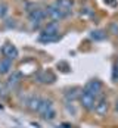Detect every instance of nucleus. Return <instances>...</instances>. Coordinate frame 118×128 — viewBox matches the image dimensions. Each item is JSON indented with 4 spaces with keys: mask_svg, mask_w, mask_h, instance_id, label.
I'll return each instance as SVG.
<instances>
[{
    "mask_svg": "<svg viewBox=\"0 0 118 128\" xmlns=\"http://www.w3.org/2000/svg\"><path fill=\"white\" fill-rule=\"evenodd\" d=\"M58 68H59L62 72H69V69H71L69 65L66 64V62H59V64H58Z\"/></svg>",
    "mask_w": 118,
    "mask_h": 128,
    "instance_id": "obj_19",
    "label": "nucleus"
},
{
    "mask_svg": "<svg viewBox=\"0 0 118 128\" xmlns=\"http://www.w3.org/2000/svg\"><path fill=\"white\" fill-rule=\"evenodd\" d=\"M11 71H12V60L11 59H6V58L0 59V74L2 75H6Z\"/></svg>",
    "mask_w": 118,
    "mask_h": 128,
    "instance_id": "obj_11",
    "label": "nucleus"
},
{
    "mask_svg": "<svg viewBox=\"0 0 118 128\" xmlns=\"http://www.w3.org/2000/svg\"><path fill=\"white\" fill-rule=\"evenodd\" d=\"M105 3L111 4V6H115V4H117V2H115V0H105Z\"/></svg>",
    "mask_w": 118,
    "mask_h": 128,
    "instance_id": "obj_21",
    "label": "nucleus"
},
{
    "mask_svg": "<svg viewBox=\"0 0 118 128\" xmlns=\"http://www.w3.org/2000/svg\"><path fill=\"white\" fill-rule=\"evenodd\" d=\"M21 82H22V74L19 71H13L12 74L9 75L8 81L5 82V86L8 87L9 91H15V90L21 86Z\"/></svg>",
    "mask_w": 118,
    "mask_h": 128,
    "instance_id": "obj_2",
    "label": "nucleus"
},
{
    "mask_svg": "<svg viewBox=\"0 0 118 128\" xmlns=\"http://www.w3.org/2000/svg\"><path fill=\"white\" fill-rule=\"evenodd\" d=\"M8 93H9L8 87H6L5 84H0V97H6V96H8Z\"/></svg>",
    "mask_w": 118,
    "mask_h": 128,
    "instance_id": "obj_20",
    "label": "nucleus"
},
{
    "mask_svg": "<svg viewBox=\"0 0 118 128\" xmlns=\"http://www.w3.org/2000/svg\"><path fill=\"white\" fill-rule=\"evenodd\" d=\"M31 125H33V127H36V128H41V127H40V124H37V122H31Z\"/></svg>",
    "mask_w": 118,
    "mask_h": 128,
    "instance_id": "obj_23",
    "label": "nucleus"
},
{
    "mask_svg": "<svg viewBox=\"0 0 118 128\" xmlns=\"http://www.w3.org/2000/svg\"><path fill=\"white\" fill-rule=\"evenodd\" d=\"M102 87H103V86H102V82H100L99 80H90V81H87V84L84 86V90L96 97V96L102 91Z\"/></svg>",
    "mask_w": 118,
    "mask_h": 128,
    "instance_id": "obj_5",
    "label": "nucleus"
},
{
    "mask_svg": "<svg viewBox=\"0 0 118 128\" xmlns=\"http://www.w3.org/2000/svg\"><path fill=\"white\" fill-rule=\"evenodd\" d=\"M40 103H41V97L37 96V94H33V96H30V99L25 102V106H27L28 110H31V112H37V110H39Z\"/></svg>",
    "mask_w": 118,
    "mask_h": 128,
    "instance_id": "obj_9",
    "label": "nucleus"
},
{
    "mask_svg": "<svg viewBox=\"0 0 118 128\" xmlns=\"http://www.w3.org/2000/svg\"><path fill=\"white\" fill-rule=\"evenodd\" d=\"M78 99H80L81 106H83L86 110H93V109H94V104H96V97H94L93 94L87 93L86 90H81Z\"/></svg>",
    "mask_w": 118,
    "mask_h": 128,
    "instance_id": "obj_1",
    "label": "nucleus"
},
{
    "mask_svg": "<svg viewBox=\"0 0 118 128\" xmlns=\"http://www.w3.org/2000/svg\"><path fill=\"white\" fill-rule=\"evenodd\" d=\"M114 69L118 72V58H117V60H115V66H114Z\"/></svg>",
    "mask_w": 118,
    "mask_h": 128,
    "instance_id": "obj_24",
    "label": "nucleus"
},
{
    "mask_svg": "<svg viewBox=\"0 0 118 128\" xmlns=\"http://www.w3.org/2000/svg\"><path fill=\"white\" fill-rule=\"evenodd\" d=\"M65 109H66V112H68V114H71V115H77V109L74 108V104H72V103H66Z\"/></svg>",
    "mask_w": 118,
    "mask_h": 128,
    "instance_id": "obj_18",
    "label": "nucleus"
},
{
    "mask_svg": "<svg viewBox=\"0 0 118 128\" xmlns=\"http://www.w3.org/2000/svg\"><path fill=\"white\" fill-rule=\"evenodd\" d=\"M50 108H53V102L50 100V99H41V103H40V106H39V112L40 115H43L46 110H49Z\"/></svg>",
    "mask_w": 118,
    "mask_h": 128,
    "instance_id": "obj_14",
    "label": "nucleus"
},
{
    "mask_svg": "<svg viewBox=\"0 0 118 128\" xmlns=\"http://www.w3.org/2000/svg\"><path fill=\"white\" fill-rule=\"evenodd\" d=\"M43 119H46V121H53L55 118H56V110H55V108H50L49 110H46L43 115H41Z\"/></svg>",
    "mask_w": 118,
    "mask_h": 128,
    "instance_id": "obj_16",
    "label": "nucleus"
},
{
    "mask_svg": "<svg viewBox=\"0 0 118 128\" xmlns=\"http://www.w3.org/2000/svg\"><path fill=\"white\" fill-rule=\"evenodd\" d=\"M61 127H62V128H71V124H66V122H64V124H61Z\"/></svg>",
    "mask_w": 118,
    "mask_h": 128,
    "instance_id": "obj_22",
    "label": "nucleus"
},
{
    "mask_svg": "<svg viewBox=\"0 0 118 128\" xmlns=\"http://www.w3.org/2000/svg\"><path fill=\"white\" fill-rule=\"evenodd\" d=\"M37 81L41 82V84H52V82L56 81V75L52 71H43L37 75Z\"/></svg>",
    "mask_w": 118,
    "mask_h": 128,
    "instance_id": "obj_8",
    "label": "nucleus"
},
{
    "mask_svg": "<svg viewBox=\"0 0 118 128\" xmlns=\"http://www.w3.org/2000/svg\"><path fill=\"white\" fill-rule=\"evenodd\" d=\"M90 38L94 40V41H102V40L106 38V32L103 30H94L90 32Z\"/></svg>",
    "mask_w": 118,
    "mask_h": 128,
    "instance_id": "obj_15",
    "label": "nucleus"
},
{
    "mask_svg": "<svg viewBox=\"0 0 118 128\" xmlns=\"http://www.w3.org/2000/svg\"><path fill=\"white\" fill-rule=\"evenodd\" d=\"M61 38V36L59 34H44V32H41L40 34V43H55V41H58V40Z\"/></svg>",
    "mask_w": 118,
    "mask_h": 128,
    "instance_id": "obj_13",
    "label": "nucleus"
},
{
    "mask_svg": "<svg viewBox=\"0 0 118 128\" xmlns=\"http://www.w3.org/2000/svg\"><path fill=\"white\" fill-rule=\"evenodd\" d=\"M46 15L52 19L53 22H55V21H59V19H64L65 16H68V13H65L62 9H59L56 4H50V6H47V9H46Z\"/></svg>",
    "mask_w": 118,
    "mask_h": 128,
    "instance_id": "obj_3",
    "label": "nucleus"
},
{
    "mask_svg": "<svg viewBox=\"0 0 118 128\" xmlns=\"http://www.w3.org/2000/svg\"><path fill=\"white\" fill-rule=\"evenodd\" d=\"M28 16H30V21H31L33 25H39L40 22H43V19L46 18V12L41 10V9H34V10L30 12Z\"/></svg>",
    "mask_w": 118,
    "mask_h": 128,
    "instance_id": "obj_7",
    "label": "nucleus"
},
{
    "mask_svg": "<svg viewBox=\"0 0 118 128\" xmlns=\"http://www.w3.org/2000/svg\"><path fill=\"white\" fill-rule=\"evenodd\" d=\"M2 54H3V58L13 60V59H16V58H18L19 52H18V49L13 46L12 43H5V44H3V47H2Z\"/></svg>",
    "mask_w": 118,
    "mask_h": 128,
    "instance_id": "obj_4",
    "label": "nucleus"
},
{
    "mask_svg": "<svg viewBox=\"0 0 118 128\" xmlns=\"http://www.w3.org/2000/svg\"><path fill=\"white\" fill-rule=\"evenodd\" d=\"M115 110H117V112H118V99H117V100H115Z\"/></svg>",
    "mask_w": 118,
    "mask_h": 128,
    "instance_id": "obj_25",
    "label": "nucleus"
},
{
    "mask_svg": "<svg viewBox=\"0 0 118 128\" xmlns=\"http://www.w3.org/2000/svg\"><path fill=\"white\" fill-rule=\"evenodd\" d=\"M108 109H109V103H108V99L106 97H100L99 100H96V104H94V112L99 116H103L108 114Z\"/></svg>",
    "mask_w": 118,
    "mask_h": 128,
    "instance_id": "obj_6",
    "label": "nucleus"
},
{
    "mask_svg": "<svg viewBox=\"0 0 118 128\" xmlns=\"http://www.w3.org/2000/svg\"><path fill=\"white\" fill-rule=\"evenodd\" d=\"M80 93H81V88H80V87H72V88L65 90V94H64V96H65L66 103H72L75 99H78Z\"/></svg>",
    "mask_w": 118,
    "mask_h": 128,
    "instance_id": "obj_10",
    "label": "nucleus"
},
{
    "mask_svg": "<svg viewBox=\"0 0 118 128\" xmlns=\"http://www.w3.org/2000/svg\"><path fill=\"white\" fill-rule=\"evenodd\" d=\"M8 10H9V6L6 3H2L0 2V18H5L8 15Z\"/></svg>",
    "mask_w": 118,
    "mask_h": 128,
    "instance_id": "obj_17",
    "label": "nucleus"
},
{
    "mask_svg": "<svg viewBox=\"0 0 118 128\" xmlns=\"http://www.w3.org/2000/svg\"><path fill=\"white\" fill-rule=\"evenodd\" d=\"M59 9H62L65 13H69L72 12L71 9H72V0H56V3H55Z\"/></svg>",
    "mask_w": 118,
    "mask_h": 128,
    "instance_id": "obj_12",
    "label": "nucleus"
}]
</instances>
